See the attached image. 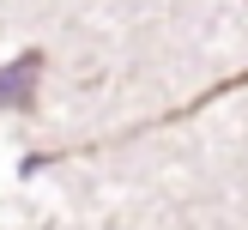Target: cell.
Listing matches in <instances>:
<instances>
[{"mask_svg":"<svg viewBox=\"0 0 248 230\" xmlns=\"http://www.w3.org/2000/svg\"><path fill=\"white\" fill-rule=\"evenodd\" d=\"M36 73H43V55H18L12 67H0V109H31L36 103Z\"/></svg>","mask_w":248,"mask_h":230,"instance_id":"6da1fadb","label":"cell"}]
</instances>
